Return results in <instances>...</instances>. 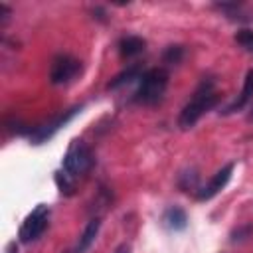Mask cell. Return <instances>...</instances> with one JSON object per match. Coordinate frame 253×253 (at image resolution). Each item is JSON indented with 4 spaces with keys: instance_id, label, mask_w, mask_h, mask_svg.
<instances>
[{
    "instance_id": "cell-4",
    "label": "cell",
    "mask_w": 253,
    "mask_h": 253,
    "mask_svg": "<svg viewBox=\"0 0 253 253\" xmlns=\"http://www.w3.org/2000/svg\"><path fill=\"white\" fill-rule=\"evenodd\" d=\"M49 211H51L49 206L38 204V206L28 213V217H26L24 223L20 225V233H18V237H20L22 243H32V241H36V239L45 231L47 221H49Z\"/></svg>"
},
{
    "instance_id": "cell-1",
    "label": "cell",
    "mask_w": 253,
    "mask_h": 253,
    "mask_svg": "<svg viewBox=\"0 0 253 253\" xmlns=\"http://www.w3.org/2000/svg\"><path fill=\"white\" fill-rule=\"evenodd\" d=\"M217 101H219V95L213 89V79H210V77L204 79L200 83V87L196 89L194 97L180 111V117H178L180 128H192L204 113H208L210 109H213L217 105Z\"/></svg>"
},
{
    "instance_id": "cell-6",
    "label": "cell",
    "mask_w": 253,
    "mask_h": 253,
    "mask_svg": "<svg viewBox=\"0 0 253 253\" xmlns=\"http://www.w3.org/2000/svg\"><path fill=\"white\" fill-rule=\"evenodd\" d=\"M85 109V105H75V107H71V109H67V111H63V113H59L57 117H53L51 121H47L45 125H42V126H38L32 134H30V140L34 142V144H43L45 140H49L55 132H59L67 123H71L81 111Z\"/></svg>"
},
{
    "instance_id": "cell-7",
    "label": "cell",
    "mask_w": 253,
    "mask_h": 253,
    "mask_svg": "<svg viewBox=\"0 0 253 253\" xmlns=\"http://www.w3.org/2000/svg\"><path fill=\"white\" fill-rule=\"evenodd\" d=\"M231 174H233V164L229 162V164H225L223 168H219V170L210 178V182H208L204 188H200V192L196 194V198H198L200 202L211 200L213 196H217V194L227 186V182L231 180Z\"/></svg>"
},
{
    "instance_id": "cell-3",
    "label": "cell",
    "mask_w": 253,
    "mask_h": 253,
    "mask_svg": "<svg viewBox=\"0 0 253 253\" xmlns=\"http://www.w3.org/2000/svg\"><path fill=\"white\" fill-rule=\"evenodd\" d=\"M93 164H95V158L91 148L79 138L71 140L63 156V172L71 178H79V176H85L93 168Z\"/></svg>"
},
{
    "instance_id": "cell-16",
    "label": "cell",
    "mask_w": 253,
    "mask_h": 253,
    "mask_svg": "<svg viewBox=\"0 0 253 253\" xmlns=\"http://www.w3.org/2000/svg\"><path fill=\"white\" fill-rule=\"evenodd\" d=\"M235 42L241 45V47H245L247 51H253V30H239L237 34H235Z\"/></svg>"
},
{
    "instance_id": "cell-23",
    "label": "cell",
    "mask_w": 253,
    "mask_h": 253,
    "mask_svg": "<svg viewBox=\"0 0 253 253\" xmlns=\"http://www.w3.org/2000/svg\"><path fill=\"white\" fill-rule=\"evenodd\" d=\"M65 253H77V251H65Z\"/></svg>"
},
{
    "instance_id": "cell-17",
    "label": "cell",
    "mask_w": 253,
    "mask_h": 253,
    "mask_svg": "<svg viewBox=\"0 0 253 253\" xmlns=\"http://www.w3.org/2000/svg\"><path fill=\"white\" fill-rule=\"evenodd\" d=\"M55 182H57V188H59L61 194H65V196H71V194H73V186L69 184L67 174H63V172H55Z\"/></svg>"
},
{
    "instance_id": "cell-11",
    "label": "cell",
    "mask_w": 253,
    "mask_h": 253,
    "mask_svg": "<svg viewBox=\"0 0 253 253\" xmlns=\"http://www.w3.org/2000/svg\"><path fill=\"white\" fill-rule=\"evenodd\" d=\"M99 229H101V217H93V219H89V223L85 225V229H83V233H81V237H79V243H77V253H85L91 245H93V241H95V237L99 235Z\"/></svg>"
},
{
    "instance_id": "cell-18",
    "label": "cell",
    "mask_w": 253,
    "mask_h": 253,
    "mask_svg": "<svg viewBox=\"0 0 253 253\" xmlns=\"http://www.w3.org/2000/svg\"><path fill=\"white\" fill-rule=\"evenodd\" d=\"M251 233H253V225H251V223H245V225H241V227H237V229L231 231V241H233V243H235V241H243V239H247Z\"/></svg>"
},
{
    "instance_id": "cell-15",
    "label": "cell",
    "mask_w": 253,
    "mask_h": 253,
    "mask_svg": "<svg viewBox=\"0 0 253 253\" xmlns=\"http://www.w3.org/2000/svg\"><path fill=\"white\" fill-rule=\"evenodd\" d=\"M162 59H164V63H174V65L180 63L184 59V47L182 45H168L162 53Z\"/></svg>"
},
{
    "instance_id": "cell-14",
    "label": "cell",
    "mask_w": 253,
    "mask_h": 253,
    "mask_svg": "<svg viewBox=\"0 0 253 253\" xmlns=\"http://www.w3.org/2000/svg\"><path fill=\"white\" fill-rule=\"evenodd\" d=\"M178 186L182 188V192H190V190L198 188V172H196L194 168L184 170V172L178 176Z\"/></svg>"
},
{
    "instance_id": "cell-2",
    "label": "cell",
    "mask_w": 253,
    "mask_h": 253,
    "mask_svg": "<svg viewBox=\"0 0 253 253\" xmlns=\"http://www.w3.org/2000/svg\"><path fill=\"white\" fill-rule=\"evenodd\" d=\"M168 71L162 69V67H154V69H148L144 71V75L140 77V83H138V89L134 93V101L140 103V105H154L162 99L166 87H168Z\"/></svg>"
},
{
    "instance_id": "cell-13",
    "label": "cell",
    "mask_w": 253,
    "mask_h": 253,
    "mask_svg": "<svg viewBox=\"0 0 253 253\" xmlns=\"http://www.w3.org/2000/svg\"><path fill=\"white\" fill-rule=\"evenodd\" d=\"M215 8H219L221 12H225V16L231 18V20H241V22L251 20V16L243 12V6L241 4H235V2L227 4V2H223V4H215Z\"/></svg>"
},
{
    "instance_id": "cell-22",
    "label": "cell",
    "mask_w": 253,
    "mask_h": 253,
    "mask_svg": "<svg viewBox=\"0 0 253 253\" xmlns=\"http://www.w3.org/2000/svg\"><path fill=\"white\" fill-rule=\"evenodd\" d=\"M249 121H253V109H251V113H249V117H247Z\"/></svg>"
},
{
    "instance_id": "cell-9",
    "label": "cell",
    "mask_w": 253,
    "mask_h": 253,
    "mask_svg": "<svg viewBox=\"0 0 253 253\" xmlns=\"http://www.w3.org/2000/svg\"><path fill=\"white\" fill-rule=\"evenodd\" d=\"M162 221H164V225H166L168 229H172V231H182V229L188 227V213H186L184 208H180V206H170V208L164 211Z\"/></svg>"
},
{
    "instance_id": "cell-20",
    "label": "cell",
    "mask_w": 253,
    "mask_h": 253,
    "mask_svg": "<svg viewBox=\"0 0 253 253\" xmlns=\"http://www.w3.org/2000/svg\"><path fill=\"white\" fill-rule=\"evenodd\" d=\"M6 253H18V245H16V241H10V243H8Z\"/></svg>"
},
{
    "instance_id": "cell-5",
    "label": "cell",
    "mask_w": 253,
    "mask_h": 253,
    "mask_svg": "<svg viewBox=\"0 0 253 253\" xmlns=\"http://www.w3.org/2000/svg\"><path fill=\"white\" fill-rule=\"evenodd\" d=\"M81 73V61L75 59L73 55L59 53L51 59L49 65V83L51 85H65L73 81Z\"/></svg>"
},
{
    "instance_id": "cell-8",
    "label": "cell",
    "mask_w": 253,
    "mask_h": 253,
    "mask_svg": "<svg viewBox=\"0 0 253 253\" xmlns=\"http://www.w3.org/2000/svg\"><path fill=\"white\" fill-rule=\"evenodd\" d=\"M251 99H253V69H249V71H247L245 81H243V89H241L239 97H237L231 105H227L221 113H223V115H231V113H235V111H241V109H243Z\"/></svg>"
},
{
    "instance_id": "cell-19",
    "label": "cell",
    "mask_w": 253,
    "mask_h": 253,
    "mask_svg": "<svg viewBox=\"0 0 253 253\" xmlns=\"http://www.w3.org/2000/svg\"><path fill=\"white\" fill-rule=\"evenodd\" d=\"M10 16H12V10L6 4H0V26H6L8 20H10Z\"/></svg>"
},
{
    "instance_id": "cell-10",
    "label": "cell",
    "mask_w": 253,
    "mask_h": 253,
    "mask_svg": "<svg viewBox=\"0 0 253 253\" xmlns=\"http://www.w3.org/2000/svg\"><path fill=\"white\" fill-rule=\"evenodd\" d=\"M146 47V42L138 36H125L119 40V53L123 57H134L138 53H142Z\"/></svg>"
},
{
    "instance_id": "cell-12",
    "label": "cell",
    "mask_w": 253,
    "mask_h": 253,
    "mask_svg": "<svg viewBox=\"0 0 253 253\" xmlns=\"http://www.w3.org/2000/svg\"><path fill=\"white\" fill-rule=\"evenodd\" d=\"M142 75H144L142 65H140V63H132V65H128L125 71H121L107 87H109V89H119V87H123L125 83H130V81H134V79H140Z\"/></svg>"
},
{
    "instance_id": "cell-21",
    "label": "cell",
    "mask_w": 253,
    "mask_h": 253,
    "mask_svg": "<svg viewBox=\"0 0 253 253\" xmlns=\"http://www.w3.org/2000/svg\"><path fill=\"white\" fill-rule=\"evenodd\" d=\"M115 253H130V247H128L126 243H123V245H119V247L115 249Z\"/></svg>"
}]
</instances>
